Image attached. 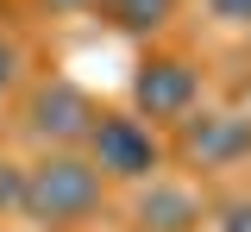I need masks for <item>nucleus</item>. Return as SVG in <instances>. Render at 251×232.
Here are the masks:
<instances>
[{
  "label": "nucleus",
  "instance_id": "obj_4",
  "mask_svg": "<svg viewBox=\"0 0 251 232\" xmlns=\"http://www.w3.org/2000/svg\"><path fill=\"white\" fill-rule=\"evenodd\" d=\"M239 151H251V126L245 119H226L220 113V119H201L195 126V157L201 163H232Z\"/></svg>",
  "mask_w": 251,
  "mask_h": 232
},
{
  "label": "nucleus",
  "instance_id": "obj_8",
  "mask_svg": "<svg viewBox=\"0 0 251 232\" xmlns=\"http://www.w3.org/2000/svg\"><path fill=\"white\" fill-rule=\"evenodd\" d=\"M220 232H251V201H239V207L226 213V226H220Z\"/></svg>",
  "mask_w": 251,
  "mask_h": 232
},
{
  "label": "nucleus",
  "instance_id": "obj_3",
  "mask_svg": "<svg viewBox=\"0 0 251 232\" xmlns=\"http://www.w3.org/2000/svg\"><path fill=\"white\" fill-rule=\"evenodd\" d=\"M88 119H94L88 100L75 94V88H63V82L50 88V94H38V107H31V126H38L44 138H75Z\"/></svg>",
  "mask_w": 251,
  "mask_h": 232
},
{
  "label": "nucleus",
  "instance_id": "obj_1",
  "mask_svg": "<svg viewBox=\"0 0 251 232\" xmlns=\"http://www.w3.org/2000/svg\"><path fill=\"white\" fill-rule=\"evenodd\" d=\"M94 201H100V176L88 163H75V157H57V163L31 169V182H25V207L44 213V220H75Z\"/></svg>",
  "mask_w": 251,
  "mask_h": 232
},
{
  "label": "nucleus",
  "instance_id": "obj_6",
  "mask_svg": "<svg viewBox=\"0 0 251 232\" xmlns=\"http://www.w3.org/2000/svg\"><path fill=\"white\" fill-rule=\"evenodd\" d=\"M145 226H157V232H182L188 220H195V201L182 195V188H157V195H145Z\"/></svg>",
  "mask_w": 251,
  "mask_h": 232
},
{
  "label": "nucleus",
  "instance_id": "obj_10",
  "mask_svg": "<svg viewBox=\"0 0 251 232\" xmlns=\"http://www.w3.org/2000/svg\"><path fill=\"white\" fill-rule=\"evenodd\" d=\"M6 75H13V50L0 44V88H6Z\"/></svg>",
  "mask_w": 251,
  "mask_h": 232
},
{
  "label": "nucleus",
  "instance_id": "obj_11",
  "mask_svg": "<svg viewBox=\"0 0 251 232\" xmlns=\"http://www.w3.org/2000/svg\"><path fill=\"white\" fill-rule=\"evenodd\" d=\"M57 6H88V0H57Z\"/></svg>",
  "mask_w": 251,
  "mask_h": 232
},
{
  "label": "nucleus",
  "instance_id": "obj_5",
  "mask_svg": "<svg viewBox=\"0 0 251 232\" xmlns=\"http://www.w3.org/2000/svg\"><path fill=\"white\" fill-rule=\"evenodd\" d=\"M188 94H195V75H188L182 63H157L145 82H138V100L151 107V113H182Z\"/></svg>",
  "mask_w": 251,
  "mask_h": 232
},
{
  "label": "nucleus",
  "instance_id": "obj_9",
  "mask_svg": "<svg viewBox=\"0 0 251 232\" xmlns=\"http://www.w3.org/2000/svg\"><path fill=\"white\" fill-rule=\"evenodd\" d=\"M214 13L220 19H239V13H251V0H214Z\"/></svg>",
  "mask_w": 251,
  "mask_h": 232
},
{
  "label": "nucleus",
  "instance_id": "obj_2",
  "mask_svg": "<svg viewBox=\"0 0 251 232\" xmlns=\"http://www.w3.org/2000/svg\"><path fill=\"white\" fill-rule=\"evenodd\" d=\"M94 163L113 169V176H145L157 163V144L138 119H100L94 126Z\"/></svg>",
  "mask_w": 251,
  "mask_h": 232
},
{
  "label": "nucleus",
  "instance_id": "obj_7",
  "mask_svg": "<svg viewBox=\"0 0 251 232\" xmlns=\"http://www.w3.org/2000/svg\"><path fill=\"white\" fill-rule=\"evenodd\" d=\"M163 13H170V0H113V19H120V25H132V32L163 25Z\"/></svg>",
  "mask_w": 251,
  "mask_h": 232
}]
</instances>
